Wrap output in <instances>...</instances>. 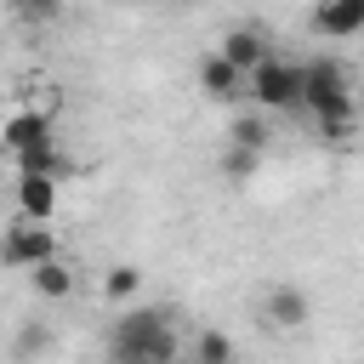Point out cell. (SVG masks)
I'll list each match as a JSON object with an SVG mask.
<instances>
[{
    "label": "cell",
    "mask_w": 364,
    "mask_h": 364,
    "mask_svg": "<svg viewBox=\"0 0 364 364\" xmlns=\"http://www.w3.org/2000/svg\"><path fill=\"white\" fill-rule=\"evenodd\" d=\"M108 364H176V324L165 307H125L108 330Z\"/></svg>",
    "instance_id": "cell-1"
},
{
    "label": "cell",
    "mask_w": 364,
    "mask_h": 364,
    "mask_svg": "<svg viewBox=\"0 0 364 364\" xmlns=\"http://www.w3.org/2000/svg\"><path fill=\"white\" fill-rule=\"evenodd\" d=\"M301 108H313V119H353V91L336 57H313L301 68Z\"/></svg>",
    "instance_id": "cell-2"
},
{
    "label": "cell",
    "mask_w": 364,
    "mask_h": 364,
    "mask_svg": "<svg viewBox=\"0 0 364 364\" xmlns=\"http://www.w3.org/2000/svg\"><path fill=\"white\" fill-rule=\"evenodd\" d=\"M250 97L256 108H301V68L284 57H267L250 68Z\"/></svg>",
    "instance_id": "cell-3"
},
{
    "label": "cell",
    "mask_w": 364,
    "mask_h": 364,
    "mask_svg": "<svg viewBox=\"0 0 364 364\" xmlns=\"http://www.w3.org/2000/svg\"><path fill=\"white\" fill-rule=\"evenodd\" d=\"M57 256V233H51V222H17V228H6V239H0V262L6 267H40V262H51Z\"/></svg>",
    "instance_id": "cell-4"
},
{
    "label": "cell",
    "mask_w": 364,
    "mask_h": 364,
    "mask_svg": "<svg viewBox=\"0 0 364 364\" xmlns=\"http://www.w3.org/2000/svg\"><path fill=\"white\" fill-rule=\"evenodd\" d=\"M199 91H205L210 102H239V97H250V74L233 68V63L216 51V57L199 63Z\"/></svg>",
    "instance_id": "cell-5"
},
{
    "label": "cell",
    "mask_w": 364,
    "mask_h": 364,
    "mask_svg": "<svg viewBox=\"0 0 364 364\" xmlns=\"http://www.w3.org/2000/svg\"><path fill=\"white\" fill-rule=\"evenodd\" d=\"M262 318H267L273 330H301V324L313 318V301H307V290H296V284H273L267 301H262Z\"/></svg>",
    "instance_id": "cell-6"
},
{
    "label": "cell",
    "mask_w": 364,
    "mask_h": 364,
    "mask_svg": "<svg viewBox=\"0 0 364 364\" xmlns=\"http://www.w3.org/2000/svg\"><path fill=\"white\" fill-rule=\"evenodd\" d=\"M313 28L324 40H353L364 34V0H318L313 6Z\"/></svg>",
    "instance_id": "cell-7"
},
{
    "label": "cell",
    "mask_w": 364,
    "mask_h": 364,
    "mask_svg": "<svg viewBox=\"0 0 364 364\" xmlns=\"http://www.w3.org/2000/svg\"><path fill=\"white\" fill-rule=\"evenodd\" d=\"M34 142H51V114L46 108H17L6 125H0V148L6 154H23Z\"/></svg>",
    "instance_id": "cell-8"
},
{
    "label": "cell",
    "mask_w": 364,
    "mask_h": 364,
    "mask_svg": "<svg viewBox=\"0 0 364 364\" xmlns=\"http://www.w3.org/2000/svg\"><path fill=\"white\" fill-rule=\"evenodd\" d=\"M222 57H228L233 68H245V74H250L256 63H267V57H273V46L262 40V28H228V34H222Z\"/></svg>",
    "instance_id": "cell-9"
},
{
    "label": "cell",
    "mask_w": 364,
    "mask_h": 364,
    "mask_svg": "<svg viewBox=\"0 0 364 364\" xmlns=\"http://www.w3.org/2000/svg\"><path fill=\"white\" fill-rule=\"evenodd\" d=\"M17 210L28 222H51V210H57V176H17Z\"/></svg>",
    "instance_id": "cell-10"
},
{
    "label": "cell",
    "mask_w": 364,
    "mask_h": 364,
    "mask_svg": "<svg viewBox=\"0 0 364 364\" xmlns=\"http://www.w3.org/2000/svg\"><path fill=\"white\" fill-rule=\"evenodd\" d=\"M28 284H34V296H46V301H68V296H74V267L51 256V262L28 267Z\"/></svg>",
    "instance_id": "cell-11"
},
{
    "label": "cell",
    "mask_w": 364,
    "mask_h": 364,
    "mask_svg": "<svg viewBox=\"0 0 364 364\" xmlns=\"http://www.w3.org/2000/svg\"><path fill=\"white\" fill-rule=\"evenodd\" d=\"M11 159H17V176H63L57 136H51V142H34V148H23V154H11Z\"/></svg>",
    "instance_id": "cell-12"
},
{
    "label": "cell",
    "mask_w": 364,
    "mask_h": 364,
    "mask_svg": "<svg viewBox=\"0 0 364 364\" xmlns=\"http://www.w3.org/2000/svg\"><path fill=\"white\" fill-rule=\"evenodd\" d=\"M262 171V148H245V142H228L222 148V176L228 182H250Z\"/></svg>",
    "instance_id": "cell-13"
},
{
    "label": "cell",
    "mask_w": 364,
    "mask_h": 364,
    "mask_svg": "<svg viewBox=\"0 0 364 364\" xmlns=\"http://www.w3.org/2000/svg\"><path fill=\"white\" fill-rule=\"evenodd\" d=\"M40 353H51V330H46V318H28V324L17 330V341H11V358H17V364H34Z\"/></svg>",
    "instance_id": "cell-14"
},
{
    "label": "cell",
    "mask_w": 364,
    "mask_h": 364,
    "mask_svg": "<svg viewBox=\"0 0 364 364\" xmlns=\"http://www.w3.org/2000/svg\"><path fill=\"white\" fill-rule=\"evenodd\" d=\"M136 290H142V273H136L131 262H119V267L102 273V296H108V301H136Z\"/></svg>",
    "instance_id": "cell-15"
},
{
    "label": "cell",
    "mask_w": 364,
    "mask_h": 364,
    "mask_svg": "<svg viewBox=\"0 0 364 364\" xmlns=\"http://www.w3.org/2000/svg\"><path fill=\"white\" fill-rule=\"evenodd\" d=\"M193 364H233V336H228V330H199Z\"/></svg>",
    "instance_id": "cell-16"
},
{
    "label": "cell",
    "mask_w": 364,
    "mask_h": 364,
    "mask_svg": "<svg viewBox=\"0 0 364 364\" xmlns=\"http://www.w3.org/2000/svg\"><path fill=\"white\" fill-rule=\"evenodd\" d=\"M6 11L17 23H28V28H46V23L63 17V0H6Z\"/></svg>",
    "instance_id": "cell-17"
},
{
    "label": "cell",
    "mask_w": 364,
    "mask_h": 364,
    "mask_svg": "<svg viewBox=\"0 0 364 364\" xmlns=\"http://www.w3.org/2000/svg\"><path fill=\"white\" fill-rule=\"evenodd\" d=\"M228 142H245V148H262V154H267V125H262V114H239V119L228 125Z\"/></svg>",
    "instance_id": "cell-18"
},
{
    "label": "cell",
    "mask_w": 364,
    "mask_h": 364,
    "mask_svg": "<svg viewBox=\"0 0 364 364\" xmlns=\"http://www.w3.org/2000/svg\"><path fill=\"white\" fill-rule=\"evenodd\" d=\"M353 136V119H318V142H330V148H341Z\"/></svg>",
    "instance_id": "cell-19"
},
{
    "label": "cell",
    "mask_w": 364,
    "mask_h": 364,
    "mask_svg": "<svg viewBox=\"0 0 364 364\" xmlns=\"http://www.w3.org/2000/svg\"><path fill=\"white\" fill-rule=\"evenodd\" d=\"M188 364H193V358H188Z\"/></svg>",
    "instance_id": "cell-20"
}]
</instances>
